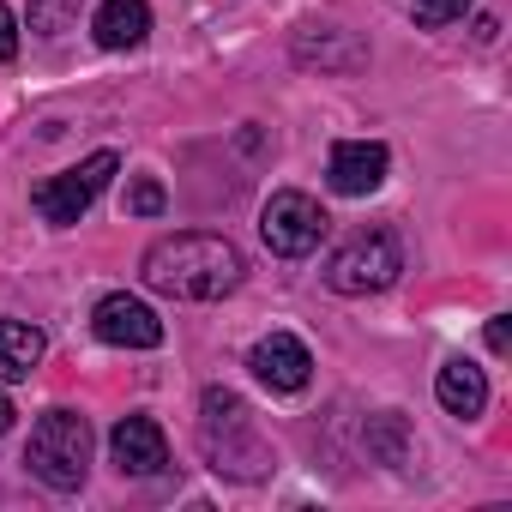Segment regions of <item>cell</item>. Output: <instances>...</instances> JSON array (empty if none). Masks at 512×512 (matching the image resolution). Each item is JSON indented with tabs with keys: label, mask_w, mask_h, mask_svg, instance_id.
Masks as SVG:
<instances>
[{
	"label": "cell",
	"mask_w": 512,
	"mask_h": 512,
	"mask_svg": "<svg viewBox=\"0 0 512 512\" xmlns=\"http://www.w3.org/2000/svg\"><path fill=\"white\" fill-rule=\"evenodd\" d=\"M7 428H13V398L0 392V434H7Z\"/></svg>",
	"instance_id": "cell-20"
},
{
	"label": "cell",
	"mask_w": 512,
	"mask_h": 512,
	"mask_svg": "<svg viewBox=\"0 0 512 512\" xmlns=\"http://www.w3.org/2000/svg\"><path fill=\"white\" fill-rule=\"evenodd\" d=\"M19 55V19L7 13V0H0V61H13Z\"/></svg>",
	"instance_id": "cell-18"
},
{
	"label": "cell",
	"mask_w": 512,
	"mask_h": 512,
	"mask_svg": "<svg viewBox=\"0 0 512 512\" xmlns=\"http://www.w3.org/2000/svg\"><path fill=\"white\" fill-rule=\"evenodd\" d=\"M488 350H494V356L512 350V326H506V320H488Z\"/></svg>",
	"instance_id": "cell-19"
},
{
	"label": "cell",
	"mask_w": 512,
	"mask_h": 512,
	"mask_svg": "<svg viewBox=\"0 0 512 512\" xmlns=\"http://www.w3.org/2000/svg\"><path fill=\"white\" fill-rule=\"evenodd\" d=\"M368 446L386 458V464H404V416H374V428H368Z\"/></svg>",
	"instance_id": "cell-14"
},
{
	"label": "cell",
	"mask_w": 512,
	"mask_h": 512,
	"mask_svg": "<svg viewBox=\"0 0 512 512\" xmlns=\"http://www.w3.org/2000/svg\"><path fill=\"white\" fill-rule=\"evenodd\" d=\"M91 326H97L103 344H121V350H157L163 344V320L139 296H103L97 314H91Z\"/></svg>",
	"instance_id": "cell-7"
},
{
	"label": "cell",
	"mask_w": 512,
	"mask_h": 512,
	"mask_svg": "<svg viewBox=\"0 0 512 512\" xmlns=\"http://www.w3.org/2000/svg\"><path fill=\"white\" fill-rule=\"evenodd\" d=\"M91 31H97L103 49H139L151 37V7H145V0H103Z\"/></svg>",
	"instance_id": "cell-11"
},
{
	"label": "cell",
	"mask_w": 512,
	"mask_h": 512,
	"mask_svg": "<svg viewBox=\"0 0 512 512\" xmlns=\"http://www.w3.org/2000/svg\"><path fill=\"white\" fill-rule=\"evenodd\" d=\"M49 338L25 320H0V380H31L37 362H43Z\"/></svg>",
	"instance_id": "cell-13"
},
{
	"label": "cell",
	"mask_w": 512,
	"mask_h": 512,
	"mask_svg": "<svg viewBox=\"0 0 512 512\" xmlns=\"http://www.w3.org/2000/svg\"><path fill=\"white\" fill-rule=\"evenodd\" d=\"M404 272V253H398V235L392 229H356L332 260H326V284L338 296H374V290H392Z\"/></svg>",
	"instance_id": "cell-4"
},
{
	"label": "cell",
	"mask_w": 512,
	"mask_h": 512,
	"mask_svg": "<svg viewBox=\"0 0 512 512\" xmlns=\"http://www.w3.org/2000/svg\"><path fill=\"white\" fill-rule=\"evenodd\" d=\"M410 13H416V25H422V31H440V25H452V19H464V13H470V0H416Z\"/></svg>",
	"instance_id": "cell-16"
},
{
	"label": "cell",
	"mask_w": 512,
	"mask_h": 512,
	"mask_svg": "<svg viewBox=\"0 0 512 512\" xmlns=\"http://www.w3.org/2000/svg\"><path fill=\"white\" fill-rule=\"evenodd\" d=\"M73 13H79V0H31V25H37L43 37H55Z\"/></svg>",
	"instance_id": "cell-17"
},
{
	"label": "cell",
	"mask_w": 512,
	"mask_h": 512,
	"mask_svg": "<svg viewBox=\"0 0 512 512\" xmlns=\"http://www.w3.org/2000/svg\"><path fill=\"white\" fill-rule=\"evenodd\" d=\"M109 452H115L121 476H157L169 464V440L151 416H121L115 434H109Z\"/></svg>",
	"instance_id": "cell-9"
},
{
	"label": "cell",
	"mask_w": 512,
	"mask_h": 512,
	"mask_svg": "<svg viewBox=\"0 0 512 512\" xmlns=\"http://www.w3.org/2000/svg\"><path fill=\"white\" fill-rule=\"evenodd\" d=\"M163 205H169V193H163V181H151V175H139V181L127 187V211H133V217H163Z\"/></svg>",
	"instance_id": "cell-15"
},
{
	"label": "cell",
	"mask_w": 512,
	"mask_h": 512,
	"mask_svg": "<svg viewBox=\"0 0 512 512\" xmlns=\"http://www.w3.org/2000/svg\"><path fill=\"white\" fill-rule=\"evenodd\" d=\"M386 145L380 139H344V145H332V187L344 193V199H362V193H374L380 181H386Z\"/></svg>",
	"instance_id": "cell-10"
},
{
	"label": "cell",
	"mask_w": 512,
	"mask_h": 512,
	"mask_svg": "<svg viewBox=\"0 0 512 512\" xmlns=\"http://www.w3.org/2000/svg\"><path fill=\"white\" fill-rule=\"evenodd\" d=\"M326 223H332V217H326L308 193H296V187L272 193L266 211H260V235H266L272 253H284V260H302V253H314L320 235H326Z\"/></svg>",
	"instance_id": "cell-6"
},
{
	"label": "cell",
	"mask_w": 512,
	"mask_h": 512,
	"mask_svg": "<svg viewBox=\"0 0 512 512\" xmlns=\"http://www.w3.org/2000/svg\"><path fill=\"white\" fill-rule=\"evenodd\" d=\"M25 464L37 482L73 494L91 470V422L79 410H49L37 428H31V446H25Z\"/></svg>",
	"instance_id": "cell-3"
},
{
	"label": "cell",
	"mask_w": 512,
	"mask_h": 512,
	"mask_svg": "<svg viewBox=\"0 0 512 512\" xmlns=\"http://www.w3.org/2000/svg\"><path fill=\"white\" fill-rule=\"evenodd\" d=\"M199 446H205L211 470H223L235 482H260L272 470V452H266L260 428H253V410L223 386H211L199 398Z\"/></svg>",
	"instance_id": "cell-2"
},
{
	"label": "cell",
	"mask_w": 512,
	"mask_h": 512,
	"mask_svg": "<svg viewBox=\"0 0 512 512\" xmlns=\"http://www.w3.org/2000/svg\"><path fill=\"white\" fill-rule=\"evenodd\" d=\"M434 398H440V410H446V416H464V422H470V416H482V404H488V380H482V368H476V362H464V356H458V362H446V368H440Z\"/></svg>",
	"instance_id": "cell-12"
},
{
	"label": "cell",
	"mask_w": 512,
	"mask_h": 512,
	"mask_svg": "<svg viewBox=\"0 0 512 512\" xmlns=\"http://www.w3.org/2000/svg\"><path fill=\"white\" fill-rule=\"evenodd\" d=\"M247 368H253V380L272 386V392H302V386H308V374H314V356H308V344H302V338L272 332V338L253 344Z\"/></svg>",
	"instance_id": "cell-8"
},
{
	"label": "cell",
	"mask_w": 512,
	"mask_h": 512,
	"mask_svg": "<svg viewBox=\"0 0 512 512\" xmlns=\"http://www.w3.org/2000/svg\"><path fill=\"white\" fill-rule=\"evenodd\" d=\"M241 272H247L241 247L223 235H163L139 260L145 290H157L169 302H223L241 284Z\"/></svg>",
	"instance_id": "cell-1"
},
{
	"label": "cell",
	"mask_w": 512,
	"mask_h": 512,
	"mask_svg": "<svg viewBox=\"0 0 512 512\" xmlns=\"http://www.w3.org/2000/svg\"><path fill=\"white\" fill-rule=\"evenodd\" d=\"M115 169H121V157H115V151H97V157H85V163H79V169H67V175L37 181V187H31L37 217H43V223H55V229L79 223V217L91 211V199L109 187V175H115Z\"/></svg>",
	"instance_id": "cell-5"
}]
</instances>
